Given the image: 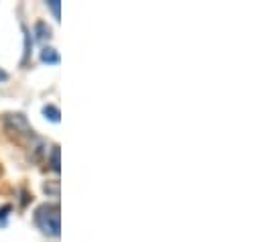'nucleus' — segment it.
Listing matches in <instances>:
<instances>
[{"instance_id":"f257e3e1","label":"nucleus","mask_w":263,"mask_h":242,"mask_svg":"<svg viewBox=\"0 0 263 242\" xmlns=\"http://www.w3.org/2000/svg\"><path fill=\"white\" fill-rule=\"evenodd\" d=\"M35 224L49 236H60V206L58 204H43L35 210Z\"/></svg>"},{"instance_id":"f03ea898","label":"nucleus","mask_w":263,"mask_h":242,"mask_svg":"<svg viewBox=\"0 0 263 242\" xmlns=\"http://www.w3.org/2000/svg\"><path fill=\"white\" fill-rule=\"evenodd\" d=\"M4 122H6V126L10 128V130H23V132H33L31 130V126H29V122H27V118L23 116V114H6V118H4Z\"/></svg>"},{"instance_id":"7ed1b4c3","label":"nucleus","mask_w":263,"mask_h":242,"mask_svg":"<svg viewBox=\"0 0 263 242\" xmlns=\"http://www.w3.org/2000/svg\"><path fill=\"white\" fill-rule=\"evenodd\" d=\"M41 61L47 65H58L60 63V53L53 47H43L41 49Z\"/></svg>"},{"instance_id":"20e7f679","label":"nucleus","mask_w":263,"mask_h":242,"mask_svg":"<svg viewBox=\"0 0 263 242\" xmlns=\"http://www.w3.org/2000/svg\"><path fill=\"white\" fill-rule=\"evenodd\" d=\"M43 116H45L47 120H51V122H60V118H62L60 108H58V106H53V104L43 106Z\"/></svg>"},{"instance_id":"39448f33","label":"nucleus","mask_w":263,"mask_h":242,"mask_svg":"<svg viewBox=\"0 0 263 242\" xmlns=\"http://www.w3.org/2000/svg\"><path fill=\"white\" fill-rule=\"evenodd\" d=\"M35 33H37V39L39 41H47L51 37V29H49L47 23H37L35 25Z\"/></svg>"},{"instance_id":"423d86ee","label":"nucleus","mask_w":263,"mask_h":242,"mask_svg":"<svg viewBox=\"0 0 263 242\" xmlns=\"http://www.w3.org/2000/svg\"><path fill=\"white\" fill-rule=\"evenodd\" d=\"M51 169L58 173L60 171V147H53V151H51Z\"/></svg>"},{"instance_id":"0eeeda50","label":"nucleus","mask_w":263,"mask_h":242,"mask_svg":"<svg viewBox=\"0 0 263 242\" xmlns=\"http://www.w3.org/2000/svg\"><path fill=\"white\" fill-rule=\"evenodd\" d=\"M23 33H25V57L21 63H25L27 57H29V53H31V35H29V31H27V27H23Z\"/></svg>"},{"instance_id":"6e6552de","label":"nucleus","mask_w":263,"mask_h":242,"mask_svg":"<svg viewBox=\"0 0 263 242\" xmlns=\"http://www.w3.org/2000/svg\"><path fill=\"white\" fill-rule=\"evenodd\" d=\"M47 193H51L53 197H58V193H60V183L58 182H51V183H45V187H43Z\"/></svg>"},{"instance_id":"1a4fd4ad","label":"nucleus","mask_w":263,"mask_h":242,"mask_svg":"<svg viewBox=\"0 0 263 242\" xmlns=\"http://www.w3.org/2000/svg\"><path fill=\"white\" fill-rule=\"evenodd\" d=\"M47 6L51 8V12H53L55 21H60V16H62V14H60V6H62V4H60V0H49V2H47Z\"/></svg>"},{"instance_id":"9d476101","label":"nucleus","mask_w":263,"mask_h":242,"mask_svg":"<svg viewBox=\"0 0 263 242\" xmlns=\"http://www.w3.org/2000/svg\"><path fill=\"white\" fill-rule=\"evenodd\" d=\"M8 212H10V206H4V208L0 210V220H4V218L8 216Z\"/></svg>"},{"instance_id":"9b49d317","label":"nucleus","mask_w":263,"mask_h":242,"mask_svg":"<svg viewBox=\"0 0 263 242\" xmlns=\"http://www.w3.org/2000/svg\"><path fill=\"white\" fill-rule=\"evenodd\" d=\"M6 79H8V73L4 69H0V82H6Z\"/></svg>"}]
</instances>
